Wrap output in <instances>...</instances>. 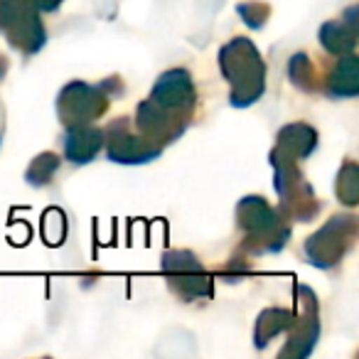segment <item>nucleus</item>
Here are the masks:
<instances>
[{"mask_svg": "<svg viewBox=\"0 0 359 359\" xmlns=\"http://www.w3.org/2000/svg\"><path fill=\"white\" fill-rule=\"evenodd\" d=\"M320 40H323L325 50L342 55V52H352L354 42H357V30L354 25H344V22H327L320 30Z\"/></svg>", "mask_w": 359, "mask_h": 359, "instance_id": "6e6552de", "label": "nucleus"}, {"mask_svg": "<svg viewBox=\"0 0 359 359\" xmlns=\"http://www.w3.org/2000/svg\"><path fill=\"white\" fill-rule=\"evenodd\" d=\"M337 195H342V200L347 205H357V172H354V165L349 163L342 170V175L337 177Z\"/></svg>", "mask_w": 359, "mask_h": 359, "instance_id": "1a4fd4ad", "label": "nucleus"}, {"mask_svg": "<svg viewBox=\"0 0 359 359\" xmlns=\"http://www.w3.org/2000/svg\"><path fill=\"white\" fill-rule=\"evenodd\" d=\"M106 96L101 89L89 86L84 81H72L65 91L60 94V118L67 128H76V126H89L94 118H99L106 111Z\"/></svg>", "mask_w": 359, "mask_h": 359, "instance_id": "7ed1b4c3", "label": "nucleus"}, {"mask_svg": "<svg viewBox=\"0 0 359 359\" xmlns=\"http://www.w3.org/2000/svg\"><path fill=\"white\" fill-rule=\"evenodd\" d=\"M150 101L170 114L182 116V111H190L195 106V86L192 76L185 69H170L155 81Z\"/></svg>", "mask_w": 359, "mask_h": 359, "instance_id": "20e7f679", "label": "nucleus"}, {"mask_svg": "<svg viewBox=\"0 0 359 359\" xmlns=\"http://www.w3.org/2000/svg\"><path fill=\"white\" fill-rule=\"evenodd\" d=\"M330 94L332 96H357L359 76H357V57H344L337 62L332 76H330Z\"/></svg>", "mask_w": 359, "mask_h": 359, "instance_id": "0eeeda50", "label": "nucleus"}, {"mask_svg": "<svg viewBox=\"0 0 359 359\" xmlns=\"http://www.w3.org/2000/svg\"><path fill=\"white\" fill-rule=\"evenodd\" d=\"M219 69L231 84V104L251 106L264 94L266 67L254 42L246 37L231 40L219 52Z\"/></svg>", "mask_w": 359, "mask_h": 359, "instance_id": "f257e3e1", "label": "nucleus"}, {"mask_svg": "<svg viewBox=\"0 0 359 359\" xmlns=\"http://www.w3.org/2000/svg\"><path fill=\"white\" fill-rule=\"evenodd\" d=\"M3 72H6V65H3V60H0V76H3Z\"/></svg>", "mask_w": 359, "mask_h": 359, "instance_id": "9b49d317", "label": "nucleus"}, {"mask_svg": "<svg viewBox=\"0 0 359 359\" xmlns=\"http://www.w3.org/2000/svg\"><path fill=\"white\" fill-rule=\"evenodd\" d=\"M0 27L6 30V37L13 47L35 55L45 45L47 35L40 25L37 8L32 0H3L0 6Z\"/></svg>", "mask_w": 359, "mask_h": 359, "instance_id": "f03ea898", "label": "nucleus"}, {"mask_svg": "<svg viewBox=\"0 0 359 359\" xmlns=\"http://www.w3.org/2000/svg\"><path fill=\"white\" fill-rule=\"evenodd\" d=\"M150 145H153L150 140L130 135V130L123 118L114 121V126L109 128V158L116 160V163L138 165V163L155 160L163 150L150 148Z\"/></svg>", "mask_w": 359, "mask_h": 359, "instance_id": "39448f33", "label": "nucleus"}, {"mask_svg": "<svg viewBox=\"0 0 359 359\" xmlns=\"http://www.w3.org/2000/svg\"><path fill=\"white\" fill-rule=\"evenodd\" d=\"M104 148V130L94 128V126H76V128H67V158L76 165L89 163L96 158V153Z\"/></svg>", "mask_w": 359, "mask_h": 359, "instance_id": "423d86ee", "label": "nucleus"}, {"mask_svg": "<svg viewBox=\"0 0 359 359\" xmlns=\"http://www.w3.org/2000/svg\"><path fill=\"white\" fill-rule=\"evenodd\" d=\"M32 3H35V8H37V11L52 13V11H57V8H60V3H62V0H32Z\"/></svg>", "mask_w": 359, "mask_h": 359, "instance_id": "9d476101", "label": "nucleus"}]
</instances>
